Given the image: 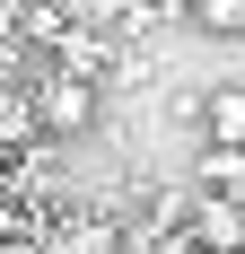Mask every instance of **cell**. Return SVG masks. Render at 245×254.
<instances>
[{"instance_id":"cell-3","label":"cell","mask_w":245,"mask_h":254,"mask_svg":"<svg viewBox=\"0 0 245 254\" xmlns=\"http://www.w3.org/2000/svg\"><path fill=\"white\" fill-rule=\"evenodd\" d=\"M131 237H122V219H105V210H61L44 228V246L35 254H122Z\"/></svg>"},{"instance_id":"cell-5","label":"cell","mask_w":245,"mask_h":254,"mask_svg":"<svg viewBox=\"0 0 245 254\" xmlns=\"http://www.w3.org/2000/svg\"><path fill=\"white\" fill-rule=\"evenodd\" d=\"M201 140H228V149H245V79L201 88Z\"/></svg>"},{"instance_id":"cell-6","label":"cell","mask_w":245,"mask_h":254,"mask_svg":"<svg viewBox=\"0 0 245 254\" xmlns=\"http://www.w3.org/2000/svg\"><path fill=\"white\" fill-rule=\"evenodd\" d=\"M193 193H237V202H245V149L201 140V158H193Z\"/></svg>"},{"instance_id":"cell-1","label":"cell","mask_w":245,"mask_h":254,"mask_svg":"<svg viewBox=\"0 0 245 254\" xmlns=\"http://www.w3.org/2000/svg\"><path fill=\"white\" fill-rule=\"evenodd\" d=\"M35 114H44V131H53V140H79V131L105 114V88H97V79H70V70H44Z\"/></svg>"},{"instance_id":"cell-7","label":"cell","mask_w":245,"mask_h":254,"mask_svg":"<svg viewBox=\"0 0 245 254\" xmlns=\"http://www.w3.org/2000/svg\"><path fill=\"white\" fill-rule=\"evenodd\" d=\"M193 26L201 35H245V0H193Z\"/></svg>"},{"instance_id":"cell-4","label":"cell","mask_w":245,"mask_h":254,"mask_svg":"<svg viewBox=\"0 0 245 254\" xmlns=\"http://www.w3.org/2000/svg\"><path fill=\"white\" fill-rule=\"evenodd\" d=\"M114 62H122V35H105V26H88V18L53 44V70H70V79H114Z\"/></svg>"},{"instance_id":"cell-2","label":"cell","mask_w":245,"mask_h":254,"mask_svg":"<svg viewBox=\"0 0 245 254\" xmlns=\"http://www.w3.org/2000/svg\"><path fill=\"white\" fill-rule=\"evenodd\" d=\"M184 237L210 254H245V202L237 193H193L184 202Z\"/></svg>"}]
</instances>
